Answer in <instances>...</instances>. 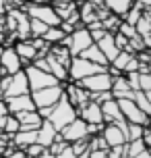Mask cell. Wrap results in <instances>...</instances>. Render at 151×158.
Instances as JSON below:
<instances>
[{
    "instance_id": "cell-21",
    "label": "cell",
    "mask_w": 151,
    "mask_h": 158,
    "mask_svg": "<svg viewBox=\"0 0 151 158\" xmlns=\"http://www.w3.org/2000/svg\"><path fill=\"white\" fill-rule=\"evenodd\" d=\"M56 135H58V131L52 127V123H50L48 118H44V121H41V125L37 127V139H35V142L48 150V146L56 139Z\"/></svg>"
},
{
    "instance_id": "cell-7",
    "label": "cell",
    "mask_w": 151,
    "mask_h": 158,
    "mask_svg": "<svg viewBox=\"0 0 151 158\" xmlns=\"http://www.w3.org/2000/svg\"><path fill=\"white\" fill-rule=\"evenodd\" d=\"M62 94H64L62 83H58V85H50V87H44V89H35V92H29L33 104H35V108L54 106V104L60 100V96H62Z\"/></svg>"
},
{
    "instance_id": "cell-16",
    "label": "cell",
    "mask_w": 151,
    "mask_h": 158,
    "mask_svg": "<svg viewBox=\"0 0 151 158\" xmlns=\"http://www.w3.org/2000/svg\"><path fill=\"white\" fill-rule=\"evenodd\" d=\"M64 96H66V100L77 108V106H81V104H85L87 100H91V96H89L87 89H83V87L79 85V83H75L72 81L71 85L64 87Z\"/></svg>"
},
{
    "instance_id": "cell-10",
    "label": "cell",
    "mask_w": 151,
    "mask_h": 158,
    "mask_svg": "<svg viewBox=\"0 0 151 158\" xmlns=\"http://www.w3.org/2000/svg\"><path fill=\"white\" fill-rule=\"evenodd\" d=\"M23 94H29V83H27L25 71L21 69V71L13 73V75L8 77V85H6V89H4L2 98H13V96H23Z\"/></svg>"
},
{
    "instance_id": "cell-30",
    "label": "cell",
    "mask_w": 151,
    "mask_h": 158,
    "mask_svg": "<svg viewBox=\"0 0 151 158\" xmlns=\"http://www.w3.org/2000/svg\"><path fill=\"white\" fill-rule=\"evenodd\" d=\"M48 29V25L37 21V19H31L29 17V38H41Z\"/></svg>"
},
{
    "instance_id": "cell-25",
    "label": "cell",
    "mask_w": 151,
    "mask_h": 158,
    "mask_svg": "<svg viewBox=\"0 0 151 158\" xmlns=\"http://www.w3.org/2000/svg\"><path fill=\"white\" fill-rule=\"evenodd\" d=\"M48 54H52L58 63L62 64V67H66V69H68L72 56H71V52H68V48H66V46H62V44H52V46H50V50H48Z\"/></svg>"
},
{
    "instance_id": "cell-20",
    "label": "cell",
    "mask_w": 151,
    "mask_h": 158,
    "mask_svg": "<svg viewBox=\"0 0 151 158\" xmlns=\"http://www.w3.org/2000/svg\"><path fill=\"white\" fill-rule=\"evenodd\" d=\"M135 31L141 35L145 48L151 46V15L149 10H143V15L139 17V21L135 23Z\"/></svg>"
},
{
    "instance_id": "cell-8",
    "label": "cell",
    "mask_w": 151,
    "mask_h": 158,
    "mask_svg": "<svg viewBox=\"0 0 151 158\" xmlns=\"http://www.w3.org/2000/svg\"><path fill=\"white\" fill-rule=\"evenodd\" d=\"M116 104H118V108H120V112H122V117H124L126 123L149 125V114H145L143 110H139V106H137L133 100H128V98H118Z\"/></svg>"
},
{
    "instance_id": "cell-22",
    "label": "cell",
    "mask_w": 151,
    "mask_h": 158,
    "mask_svg": "<svg viewBox=\"0 0 151 158\" xmlns=\"http://www.w3.org/2000/svg\"><path fill=\"white\" fill-rule=\"evenodd\" d=\"M133 2H135V0H103L106 8L110 10L112 15L120 17V19L126 15V10H128L130 6H133Z\"/></svg>"
},
{
    "instance_id": "cell-39",
    "label": "cell",
    "mask_w": 151,
    "mask_h": 158,
    "mask_svg": "<svg viewBox=\"0 0 151 158\" xmlns=\"http://www.w3.org/2000/svg\"><path fill=\"white\" fill-rule=\"evenodd\" d=\"M130 71H139V60H137V56H133V58L128 60L126 69H124V73H130Z\"/></svg>"
},
{
    "instance_id": "cell-33",
    "label": "cell",
    "mask_w": 151,
    "mask_h": 158,
    "mask_svg": "<svg viewBox=\"0 0 151 158\" xmlns=\"http://www.w3.org/2000/svg\"><path fill=\"white\" fill-rule=\"evenodd\" d=\"M118 33H122L126 40H130V38H135L137 35V31H135V25H128L126 21H120L118 23V29H116Z\"/></svg>"
},
{
    "instance_id": "cell-44",
    "label": "cell",
    "mask_w": 151,
    "mask_h": 158,
    "mask_svg": "<svg viewBox=\"0 0 151 158\" xmlns=\"http://www.w3.org/2000/svg\"><path fill=\"white\" fill-rule=\"evenodd\" d=\"M37 158H54V154H50V152L46 150V152H44V154H40V156H37Z\"/></svg>"
},
{
    "instance_id": "cell-23",
    "label": "cell",
    "mask_w": 151,
    "mask_h": 158,
    "mask_svg": "<svg viewBox=\"0 0 151 158\" xmlns=\"http://www.w3.org/2000/svg\"><path fill=\"white\" fill-rule=\"evenodd\" d=\"M46 60H48V73H50V75H54L60 83L68 79V71H66V67H62V64L58 63L52 54H46Z\"/></svg>"
},
{
    "instance_id": "cell-34",
    "label": "cell",
    "mask_w": 151,
    "mask_h": 158,
    "mask_svg": "<svg viewBox=\"0 0 151 158\" xmlns=\"http://www.w3.org/2000/svg\"><path fill=\"white\" fill-rule=\"evenodd\" d=\"M106 158H126V150H124V143L122 146H114L106 150Z\"/></svg>"
},
{
    "instance_id": "cell-38",
    "label": "cell",
    "mask_w": 151,
    "mask_h": 158,
    "mask_svg": "<svg viewBox=\"0 0 151 158\" xmlns=\"http://www.w3.org/2000/svg\"><path fill=\"white\" fill-rule=\"evenodd\" d=\"M54 158H77V154H75V150H72L71 143H66V146H64V148L58 152Z\"/></svg>"
},
{
    "instance_id": "cell-1",
    "label": "cell",
    "mask_w": 151,
    "mask_h": 158,
    "mask_svg": "<svg viewBox=\"0 0 151 158\" xmlns=\"http://www.w3.org/2000/svg\"><path fill=\"white\" fill-rule=\"evenodd\" d=\"M77 117H79V114H77V108H75V106L66 100V96L62 94L60 100L52 106V112H50L48 121L52 123V127H54L56 131H60L62 127H66L72 118H77Z\"/></svg>"
},
{
    "instance_id": "cell-4",
    "label": "cell",
    "mask_w": 151,
    "mask_h": 158,
    "mask_svg": "<svg viewBox=\"0 0 151 158\" xmlns=\"http://www.w3.org/2000/svg\"><path fill=\"white\" fill-rule=\"evenodd\" d=\"M23 10L27 13V17H31V19H37L41 23H46L48 27H58L60 25V19L56 15L54 6L46 2V4H35V2H27L23 6Z\"/></svg>"
},
{
    "instance_id": "cell-42",
    "label": "cell",
    "mask_w": 151,
    "mask_h": 158,
    "mask_svg": "<svg viewBox=\"0 0 151 158\" xmlns=\"http://www.w3.org/2000/svg\"><path fill=\"white\" fill-rule=\"evenodd\" d=\"M135 2H139L143 8H149V6H151V0H135Z\"/></svg>"
},
{
    "instance_id": "cell-18",
    "label": "cell",
    "mask_w": 151,
    "mask_h": 158,
    "mask_svg": "<svg viewBox=\"0 0 151 158\" xmlns=\"http://www.w3.org/2000/svg\"><path fill=\"white\" fill-rule=\"evenodd\" d=\"M17 121H19V129L23 131H29V129H37L41 125L44 118L37 114V110H23V112H17L15 114Z\"/></svg>"
},
{
    "instance_id": "cell-40",
    "label": "cell",
    "mask_w": 151,
    "mask_h": 158,
    "mask_svg": "<svg viewBox=\"0 0 151 158\" xmlns=\"http://www.w3.org/2000/svg\"><path fill=\"white\" fill-rule=\"evenodd\" d=\"M89 158H106V150H91Z\"/></svg>"
},
{
    "instance_id": "cell-41",
    "label": "cell",
    "mask_w": 151,
    "mask_h": 158,
    "mask_svg": "<svg viewBox=\"0 0 151 158\" xmlns=\"http://www.w3.org/2000/svg\"><path fill=\"white\" fill-rule=\"evenodd\" d=\"M130 158H151V152L143 150V152H139V154H135V156H130Z\"/></svg>"
},
{
    "instance_id": "cell-6",
    "label": "cell",
    "mask_w": 151,
    "mask_h": 158,
    "mask_svg": "<svg viewBox=\"0 0 151 158\" xmlns=\"http://www.w3.org/2000/svg\"><path fill=\"white\" fill-rule=\"evenodd\" d=\"M112 75L108 71H99V73H93V75H89V77L81 79V81H77L83 89H87L89 96L93 94H99V92H110L112 89Z\"/></svg>"
},
{
    "instance_id": "cell-31",
    "label": "cell",
    "mask_w": 151,
    "mask_h": 158,
    "mask_svg": "<svg viewBox=\"0 0 151 158\" xmlns=\"http://www.w3.org/2000/svg\"><path fill=\"white\" fill-rule=\"evenodd\" d=\"M2 131H4L8 137H13V135L19 131V121H17L15 114H8L6 117V123H4V127H2Z\"/></svg>"
},
{
    "instance_id": "cell-17",
    "label": "cell",
    "mask_w": 151,
    "mask_h": 158,
    "mask_svg": "<svg viewBox=\"0 0 151 158\" xmlns=\"http://www.w3.org/2000/svg\"><path fill=\"white\" fill-rule=\"evenodd\" d=\"M93 44L102 50V54L106 56V60H108V63H112V60L116 58V54L120 52L118 46L114 44V35H112V33H103L102 38L97 40V42H93Z\"/></svg>"
},
{
    "instance_id": "cell-36",
    "label": "cell",
    "mask_w": 151,
    "mask_h": 158,
    "mask_svg": "<svg viewBox=\"0 0 151 158\" xmlns=\"http://www.w3.org/2000/svg\"><path fill=\"white\" fill-rule=\"evenodd\" d=\"M124 77H126L128 87H130L133 92H139V71H130V73H126Z\"/></svg>"
},
{
    "instance_id": "cell-5",
    "label": "cell",
    "mask_w": 151,
    "mask_h": 158,
    "mask_svg": "<svg viewBox=\"0 0 151 158\" xmlns=\"http://www.w3.org/2000/svg\"><path fill=\"white\" fill-rule=\"evenodd\" d=\"M25 75H27V83H29V92H35V89H44V87H50V85H58L60 81L54 77V75H50V73L41 71L37 67H33V64H27L23 69Z\"/></svg>"
},
{
    "instance_id": "cell-9",
    "label": "cell",
    "mask_w": 151,
    "mask_h": 158,
    "mask_svg": "<svg viewBox=\"0 0 151 158\" xmlns=\"http://www.w3.org/2000/svg\"><path fill=\"white\" fill-rule=\"evenodd\" d=\"M58 133H60V137H62L66 143H75V142H79V139L89 137V133H87V123H85L81 117L72 118L71 123H68L66 127H62Z\"/></svg>"
},
{
    "instance_id": "cell-26",
    "label": "cell",
    "mask_w": 151,
    "mask_h": 158,
    "mask_svg": "<svg viewBox=\"0 0 151 158\" xmlns=\"http://www.w3.org/2000/svg\"><path fill=\"white\" fill-rule=\"evenodd\" d=\"M52 6H54V10H56V15H58L60 21H66V19H71L77 13V2H58L56 0Z\"/></svg>"
},
{
    "instance_id": "cell-11",
    "label": "cell",
    "mask_w": 151,
    "mask_h": 158,
    "mask_svg": "<svg viewBox=\"0 0 151 158\" xmlns=\"http://www.w3.org/2000/svg\"><path fill=\"white\" fill-rule=\"evenodd\" d=\"M77 114H79L85 123H89V125H103L102 108H99V104L93 102V100H87L85 104L77 106Z\"/></svg>"
},
{
    "instance_id": "cell-48",
    "label": "cell",
    "mask_w": 151,
    "mask_h": 158,
    "mask_svg": "<svg viewBox=\"0 0 151 158\" xmlns=\"http://www.w3.org/2000/svg\"><path fill=\"white\" fill-rule=\"evenodd\" d=\"M52 2H54V0H52Z\"/></svg>"
},
{
    "instance_id": "cell-46",
    "label": "cell",
    "mask_w": 151,
    "mask_h": 158,
    "mask_svg": "<svg viewBox=\"0 0 151 158\" xmlns=\"http://www.w3.org/2000/svg\"><path fill=\"white\" fill-rule=\"evenodd\" d=\"M0 75H4V71H2V69H0Z\"/></svg>"
},
{
    "instance_id": "cell-27",
    "label": "cell",
    "mask_w": 151,
    "mask_h": 158,
    "mask_svg": "<svg viewBox=\"0 0 151 158\" xmlns=\"http://www.w3.org/2000/svg\"><path fill=\"white\" fill-rule=\"evenodd\" d=\"M133 102L139 106V110H143L145 114H151V92H135Z\"/></svg>"
},
{
    "instance_id": "cell-3",
    "label": "cell",
    "mask_w": 151,
    "mask_h": 158,
    "mask_svg": "<svg viewBox=\"0 0 151 158\" xmlns=\"http://www.w3.org/2000/svg\"><path fill=\"white\" fill-rule=\"evenodd\" d=\"M108 67H99V64L91 63L87 58H83V56H72L71 58V64H68V79L71 81H81V79L89 77V75H93V73H99V71H106Z\"/></svg>"
},
{
    "instance_id": "cell-29",
    "label": "cell",
    "mask_w": 151,
    "mask_h": 158,
    "mask_svg": "<svg viewBox=\"0 0 151 158\" xmlns=\"http://www.w3.org/2000/svg\"><path fill=\"white\" fill-rule=\"evenodd\" d=\"M62 38H64V33H62V29H60V27H48V29H46V33L41 35V40H44V42H48L50 46H52V44H60V42H62Z\"/></svg>"
},
{
    "instance_id": "cell-19",
    "label": "cell",
    "mask_w": 151,
    "mask_h": 158,
    "mask_svg": "<svg viewBox=\"0 0 151 158\" xmlns=\"http://www.w3.org/2000/svg\"><path fill=\"white\" fill-rule=\"evenodd\" d=\"M99 108H102L103 123H118V121H124V117H122V112H120V108H118V104H116L114 98L102 102V104H99Z\"/></svg>"
},
{
    "instance_id": "cell-2",
    "label": "cell",
    "mask_w": 151,
    "mask_h": 158,
    "mask_svg": "<svg viewBox=\"0 0 151 158\" xmlns=\"http://www.w3.org/2000/svg\"><path fill=\"white\" fill-rule=\"evenodd\" d=\"M60 44L68 48L71 56H79L87 46H91V44H93V38H91V33H89L87 27H85L83 23H79V25H77V29H75L72 33L64 35Z\"/></svg>"
},
{
    "instance_id": "cell-24",
    "label": "cell",
    "mask_w": 151,
    "mask_h": 158,
    "mask_svg": "<svg viewBox=\"0 0 151 158\" xmlns=\"http://www.w3.org/2000/svg\"><path fill=\"white\" fill-rule=\"evenodd\" d=\"M79 56H83V58H87V60H91V63H95V64H99V67H108V60H106V56L102 54V50L95 46V44H91V46H87L83 52H81Z\"/></svg>"
},
{
    "instance_id": "cell-15",
    "label": "cell",
    "mask_w": 151,
    "mask_h": 158,
    "mask_svg": "<svg viewBox=\"0 0 151 158\" xmlns=\"http://www.w3.org/2000/svg\"><path fill=\"white\" fill-rule=\"evenodd\" d=\"M13 48H15V52H17V56H19V60H21L23 67L31 64L33 60L37 58V50L33 48V44H31V40H29V38H27V40H19Z\"/></svg>"
},
{
    "instance_id": "cell-37",
    "label": "cell",
    "mask_w": 151,
    "mask_h": 158,
    "mask_svg": "<svg viewBox=\"0 0 151 158\" xmlns=\"http://www.w3.org/2000/svg\"><path fill=\"white\" fill-rule=\"evenodd\" d=\"M112 35H114V44H116V46H118V50H128V40L124 38V35H122V33H112Z\"/></svg>"
},
{
    "instance_id": "cell-47",
    "label": "cell",
    "mask_w": 151,
    "mask_h": 158,
    "mask_svg": "<svg viewBox=\"0 0 151 158\" xmlns=\"http://www.w3.org/2000/svg\"><path fill=\"white\" fill-rule=\"evenodd\" d=\"M0 158H4V156H0Z\"/></svg>"
},
{
    "instance_id": "cell-35",
    "label": "cell",
    "mask_w": 151,
    "mask_h": 158,
    "mask_svg": "<svg viewBox=\"0 0 151 158\" xmlns=\"http://www.w3.org/2000/svg\"><path fill=\"white\" fill-rule=\"evenodd\" d=\"M44 152H46V148H44V146H40L37 142H35V143H31V146H27V148H25V154H27L29 158H37L40 154H44Z\"/></svg>"
},
{
    "instance_id": "cell-28",
    "label": "cell",
    "mask_w": 151,
    "mask_h": 158,
    "mask_svg": "<svg viewBox=\"0 0 151 158\" xmlns=\"http://www.w3.org/2000/svg\"><path fill=\"white\" fill-rule=\"evenodd\" d=\"M133 52H128V50H120L118 54H116V58H114V60H112V67H114V69H118L120 73H124V69H126V64H128V60H130V58H133Z\"/></svg>"
},
{
    "instance_id": "cell-13",
    "label": "cell",
    "mask_w": 151,
    "mask_h": 158,
    "mask_svg": "<svg viewBox=\"0 0 151 158\" xmlns=\"http://www.w3.org/2000/svg\"><path fill=\"white\" fill-rule=\"evenodd\" d=\"M99 135L103 137V142L108 143V148H114V146H122V143H126V135L122 133V129H120L116 123H103Z\"/></svg>"
},
{
    "instance_id": "cell-32",
    "label": "cell",
    "mask_w": 151,
    "mask_h": 158,
    "mask_svg": "<svg viewBox=\"0 0 151 158\" xmlns=\"http://www.w3.org/2000/svg\"><path fill=\"white\" fill-rule=\"evenodd\" d=\"M141 133H143V125L128 123V127H126V142H130V139H141Z\"/></svg>"
},
{
    "instance_id": "cell-12",
    "label": "cell",
    "mask_w": 151,
    "mask_h": 158,
    "mask_svg": "<svg viewBox=\"0 0 151 158\" xmlns=\"http://www.w3.org/2000/svg\"><path fill=\"white\" fill-rule=\"evenodd\" d=\"M0 69L4 71V75H13V73L23 69V64H21V60H19V56H17L13 46L2 48V52H0Z\"/></svg>"
},
{
    "instance_id": "cell-14",
    "label": "cell",
    "mask_w": 151,
    "mask_h": 158,
    "mask_svg": "<svg viewBox=\"0 0 151 158\" xmlns=\"http://www.w3.org/2000/svg\"><path fill=\"white\" fill-rule=\"evenodd\" d=\"M4 102H6L8 114H17V112H23V110H35V104H33V100H31L29 94L4 98Z\"/></svg>"
},
{
    "instance_id": "cell-45",
    "label": "cell",
    "mask_w": 151,
    "mask_h": 158,
    "mask_svg": "<svg viewBox=\"0 0 151 158\" xmlns=\"http://www.w3.org/2000/svg\"><path fill=\"white\" fill-rule=\"evenodd\" d=\"M2 44H4V33L0 31V46H2Z\"/></svg>"
},
{
    "instance_id": "cell-43",
    "label": "cell",
    "mask_w": 151,
    "mask_h": 158,
    "mask_svg": "<svg viewBox=\"0 0 151 158\" xmlns=\"http://www.w3.org/2000/svg\"><path fill=\"white\" fill-rule=\"evenodd\" d=\"M6 13V4H4V0H0V15H4Z\"/></svg>"
}]
</instances>
